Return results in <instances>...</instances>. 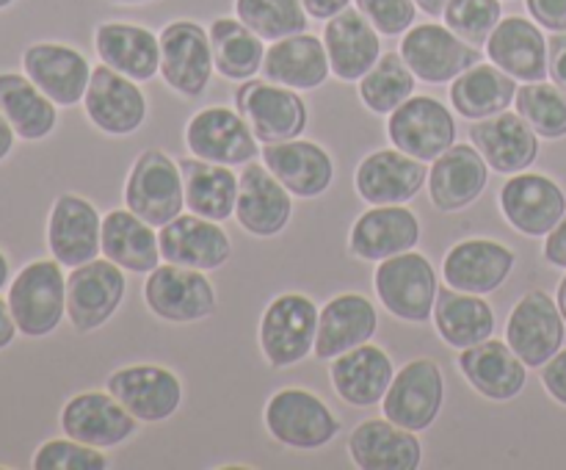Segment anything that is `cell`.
<instances>
[{
    "instance_id": "52a82bcc",
    "label": "cell",
    "mask_w": 566,
    "mask_h": 470,
    "mask_svg": "<svg viewBox=\"0 0 566 470\" xmlns=\"http://www.w3.org/2000/svg\"><path fill=\"white\" fill-rule=\"evenodd\" d=\"M398 53L403 55L415 77L423 83L457 81L464 70L481 61L479 48L464 42L448 25H437V22H420V25L409 28L403 33Z\"/></svg>"
},
{
    "instance_id": "9c48e42d",
    "label": "cell",
    "mask_w": 566,
    "mask_h": 470,
    "mask_svg": "<svg viewBox=\"0 0 566 470\" xmlns=\"http://www.w3.org/2000/svg\"><path fill=\"white\" fill-rule=\"evenodd\" d=\"M387 136L396 149L431 164L457 144V122L440 100L418 94L392 111L387 119Z\"/></svg>"
},
{
    "instance_id": "5bb4252c",
    "label": "cell",
    "mask_w": 566,
    "mask_h": 470,
    "mask_svg": "<svg viewBox=\"0 0 566 470\" xmlns=\"http://www.w3.org/2000/svg\"><path fill=\"white\" fill-rule=\"evenodd\" d=\"M186 144L197 158L210 164L241 166L258 158V136L249 122L232 108H205L191 116L186 127Z\"/></svg>"
},
{
    "instance_id": "d590c367",
    "label": "cell",
    "mask_w": 566,
    "mask_h": 470,
    "mask_svg": "<svg viewBox=\"0 0 566 470\" xmlns=\"http://www.w3.org/2000/svg\"><path fill=\"white\" fill-rule=\"evenodd\" d=\"M329 374L343 401L352 407H374L385 398L396 368L385 348L363 343V346L335 357Z\"/></svg>"
},
{
    "instance_id": "11a10c76",
    "label": "cell",
    "mask_w": 566,
    "mask_h": 470,
    "mask_svg": "<svg viewBox=\"0 0 566 470\" xmlns=\"http://www.w3.org/2000/svg\"><path fill=\"white\" fill-rule=\"evenodd\" d=\"M17 332L20 330H17V321H14V315H11L9 299H0V352L11 346V341H14Z\"/></svg>"
},
{
    "instance_id": "d4e9b609",
    "label": "cell",
    "mask_w": 566,
    "mask_h": 470,
    "mask_svg": "<svg viewBox=\"0 0 566 470\" xmlns=\"http://www.w3.org/2000/svg\"><path fill=\"white\" fill-rule=\"evenodd\" d=\"M326 55L332 75L340 81H363L381 55L379 31L359 9H343L324 28Z\"/></svg>"
},
{
    "instance_id": "8fae6325",
    "label": "cell",
    "mask_w": 566,
    "mask_h": 470,
    "mask_svg": "<svg viewBox=\"0 0 566 470\" xmlns=\"http://www.w3.org/2000/svg\"><path fill=\"white\" fill-rule=\"evenodd\" d=\"M160 39V75L182 97H202L213 75L210 33L191 20L169 22Z\"/></svg>"
},
{
    "instance_id": "bcb514c9",
    "label": "cell",
    "mask_w": 566,
    "mask_h": 470,
    "mask_svg": "<svg viewBox=\"0 0 566 470\" xmlns=\"http://www.w3.org/2000/svg\"><path fill=\"white\" fill-rule=\"evenodd\" d=\"M442 20L457 36L481 48L503 20V6L501 0H448Z\"/></svg>"
},
{
    "instance_id": "5b68a950",
    "label": "cell",
    "mask_w": 566,
    "mask_h": 470,
    "mask_svg": "<svg viewBox=\"0 0 566 470\" xmlns=\"http://www.w3.org/2000/svg\"><path fill=\"white\" fill-rule=\"evenodd\" d=\"M376 293L387 313L396 318L423 324L434 315L437 302V271L429 258L420 252H401L396 258L381 260L376 269Z\"/></svg>"
},
{
    "instance_id": "836d02e7",
    "label": "cell",
    "mask_w": 566,
    "mask_h": 470,
    "mask_svg": "<svg viewBox=\"0 0 566 470\" xmlns=\"http://www.w3.org/2000/svg\"><path fill=\"white\" fill-rule=\"evenodd\" d=\"M94 50L111 70L130 81H153L160 72V39L133 22H103L94 31Z\"/></svg>"
},
{
    "instance_id": "ba28073f",
    "label": "cell",
    "mask_w": 566,
    "mask_h": 470,
    "mask_svg": "<svg viewBox=\"0 0 566 470\" xmlns=\"http://www.w3.org/2000/svg\"><path fill=\"white\" fill-rule=\"evenodd\" d=\"M147 307L169 324H193L216 310V291L205 271L166 263L149 271L144 282Z\"/></svg>"
},
{
    "instance_id": "f907efd6",
    "label": "cell",
    "mask_w": 566,
    "mask_h": 470,
    "mask_svg": "<svg viewBox=\"0 0 566 470\" xmlns=\"http://www.w3.org/2000/svg\"><path fill=\"white\" fill-rule=\"evenodd\" d=\"M542 382H545L547 393L566 407V348L553 354V357L542 365Z\"/></svg>"
},
{
    "instance_id": "4dcf8cb0",
    "label": "cell",
    "mask_w": 566,
    "mask_h": 470,
    "mask_svg": "<svg viewBox=\"0 0 566 470\" xmlns=\"http://www.w3.org/2000/svg\"><path fill=\"white\" fill-rule=\"evenodd\" d=\"M420 241V221L403 205H374L352 227V252L359 260H387Z\"/></svg>"
},
{
    "instance_id": "f5cc1de1",
    "label": "cell",
    "mask_w": 566,
    "mask_h": 470,
    "mask_svg": "<svg viewBox=\"0 0 566 470\" xmlns=\"http://www.w3.org/2000/svg\"><path fill=\"white\" fill-rule=\"evenodd\" d=\"M545 258L551 260L553 265L558 269H566V213L564 219L547 232V241H545Z\"/></svg>"
},
{
    "instance_id": "3957f363",
    "label": "cell",
    "mask_w": 566,
    "mask_h": 470,
    "mask_svg": "<svg viewBox=\"0 0 566 470\" xmlns=\"http://www.w3.org/2000/svg\"><path fill=\"white\" fill-rule=\"evenodd\" d=\"M318 307L304 293H282L260 318V348L271 368H291L315 348Z\"/></svg>"
},
{
    "instance_id": "603a6c76",
    "label": "cell",
    "mask_w": 566,
    "mask_h": 470,
    "mask_svg": "<svg viewBox=\"0 0 566 470\" xmlns=\"http://www.w3.org/2000/svg\"><path fill=\"white\" fill-rule=\"evenodd\" d=\"M219 224L221 221L205 219V216L180 213L169 224L160 227V258L166 263L188 265V269L199 271L221 269L230 260L232 243Z\"/></svg>"
},
{
    "instance_id": "7402d4cb",
    "label": "cell",
    "mask_w": 566,
    "mask_h": 470,
    "mask_svg": "<svg viewBox=\"0 0 566 470\" xmlns=\"http://www.w3.org/2000/svg\"><path fill=\"white\" fill-rule=\"evenodd\" d=\"M293 216L291 191L269 171V166L252 164L241 171L238 180L235 219L247 232L258 238L280 236Z\"/></svg>"
},
{
    "instance_id": "44dd1931",
    "label": "cell",
    "mask_w": 566,
    "mask_h": 470,
    "mask_svg": "<svg viewBox=\"0 0 566 470\" xmlns=\"http://www.w3.org/2000/svg\"><path fill=\"white\" fill-rule=\"evenodd\" d=\"M22 70L55 105H64V108L81 103L92 81V66L86 55L59 42H36L25 48Z\"/></svg>"
},
{
    "instance_id": "6da1fadb",
    "label": "cell",
    "mask_w": 566,
    "mask_h": 470,
    "mask_svg": "<svg viewBox=\"0 0 566 470\" xmlns=\"http://www.w3.org/2000/svg\"><path fill=\"white\" fill-rule=\"evenodd\" d=\"M9 307L25 337L55 332L66 313V276L59 260H33L11 280Z\"/></svg>"
},
{
    "instance_id": "e0dca14e",
    "label": "cell",
    "mask_w": 566,
    "mask_h": 470,
    "mask_svg": "<svg viewBox=\"0 0 566 470\" xmlns=\"http://www.w3.org/2000/svg\"><path fill=\"white\" fill-rule=\"evenodd\" d=\"M83 105H86V116L92 119V125L111 136L136 133L147 119V100H144L138 83L111 70L108 64L92 70Z\"/></svg>"
},
{
    "instance_id": "6f0895ef",
    "label": "cell",
    "mask_w": 566,
    "mask_h": 470,
    "mask_svg": "<svg viewBox=\"0 0 566 470\" xmlns=\"http://www.w3.org/2000/svg\"><path fill=\"white\" fill-rule=\"evenodd\" d=\"M415 3H418V9L423 11V14H429V17H440L442 11H446L448 0H415Z\"/></svg>"
},
{
    "instance_id": "db71d44e",
    "label": "cell",
    "mask_w": 566,
    "mask_h": 470,
    "mask_svg": "<svg viewBox=\"0 0 566 470\" xmlns=\"http://www.w3.org/2000/svg\"><path fill=\"white\" fill-rule=\"evenodd\" d=\"M302 3L313 20H332V17L340 14L343 9H348L352 0H302Z\"/></svg>"
},
{
    "instance_id": "8d00e7d4",
    "label": "cell",
    "mask_w": 566,
    "mask_h": 470,
    "mask_svg": "<svg viewBox=\"0 0 566 470\" xmlns=\"http://www.w3.org/2000/svg\"><path fill=\"white\" fill-rule=\"evenodd\" d=\"M434 326L448 346L464 352L490 341L495 332V313L479 293H464L448 285L437 291Z\"/></svg>"
},
{
    "instance_id": "681fc988",
    "label": "cell",
    "mask_w": 566,
    "mask_h": 470,
    "mask_svg": "<svg viewBox=\"0 0 566 470\" xmlns=\"http://www.w3.org/2000/svg\"><path fill=\"white\" fill-rule=\"evenodd\" d=\"M536 25L553 33H566V0H525Z\"/></svg>"
},
{
    "instance_id": "ee69618b",
    "label": "cell",
    "mask_w": 566,
    "mask_h": 470,
    "mask_svg": "<svg viewBox=\"0 0 566 470\" xmlns=\"http://www.w3.org/2000/svg\"><path fill=\"white\" fill-rule=\"evenodd\" d=\"M235 14L263 42L307 31V9L302 0H235Z\"/></svg>"
},
{
    "instance_id": "277c9868",
    "label": "cell",
    "mask_w": 566,
    "mask_h": 470,
    "mask_svg": "<svg viewBox=\"0 0 566 470\" xmlns=\"http://www.w3.org/2000/svg\"><path fill=\"white\" fill-rule=\"evenodd\" d=\"M125 202L153 227L169 224L186 208L180 164H175L164 149H144L127 175Z\"/></svg>"
},
{
    "instance_id": "f546056e",
    "label": "cell",
    "mask_w": 566,
    "mask_h": 470,
    "mask_svg": "<svg viewBox=\"0 0 566 470\" xmlns=\"http://www.w3.org/2000/svg\"><path fill=\"white\" fill-rule=\"evenodd\" d=\"M348 453L363 470H415L423 462L418 431L392 420H363L348 437Z\"/></svg>"
},
{
    "instance_id": "4316f807",
    "label": "cell",
    "mask_w": 566,
    "mask_h": 470,
    "mask_svg": "<svg viewBox=\"0 0 566 470\" xmlns=\"http://www.w3.org/2000/svg\"><path fill=\"white\" fill-rule=\"evenodd\" d=\"M514 260L517 258L506 243L490 241V238H470V241L457 243L446 254L442 276L457 291L484 296V293L497 291L509 280Z\"/></svg>"
},
{
    "instance_id": "f35d334b",
    "label": "cell",
    "mask_w": 566,
    "mask_h": 470,
    "mask_svg": "<svg viewBox=\"0 0 566 470\" xmlns=\"http://www.w3.org/2000/svg\"><path fill=\"white\" fill-rule=\"evenodd\" d=\"M182 186H186V208L205 219L224 221L235 216L238 180L241 177L224 164H210L202 158L180 160Z\"/></svg>"
},
{
    "instance_id": "b9f144b4",
    "label": "cell",
    "mask_w": 566,
    "mask_h": 470,
    "mask_svg": "<svg viewBox=\"0 0 566 470\" xmlns=\"http://www.w3.org/2000/svg\"><path fill=\"white\" fill-rule=\"evenodd\" d=\"M208 33L210 48H213V64L227 81H249L263 70V39L241 20L219 17Z\"/></svg>"
},
{
    "instance_id": "d6a6232c",
    "label": "cell",
    "mask_w": 566,
    "mask_h": 470,
    "mask_svg": "<svg viewBox=\"0 0 566 470\" xmlns=\"http://www.w3.org/2000/svg\"><path fill=\"white\" fill-rule=\"evenodd\" d=\"M459 368L481 396L492 401H512L528 382V365L503 341H484L459 354Z\"/></svg>"
},
{
    "instance_id": "91938a15",
    "label": "cell",
    "mask_w": 566,
    "mask_h": 470,
    "mask_svg": "<svg viewBox=\"0 0 566 470\" xmlns=\"http://www.w3.org/2000/svg\"><path fill=\"white\" fill-rule=\"evenodd\" d=\"M558 310H562V315H564V321H566V276L562 280V285H558Z\"/></svg>"
},
{
    "instance_id": "1f68e13d",
    "label": "cell",
    "mask_w": 566,
    "mask_h": 470,
    "mask_svg": "<svg viewBox=\"0 0 566 470\" xmlns=\"http://www.w3.org/2000/svg\"><path fill=\"white\" fill-rule=\"evenodd\" d=\"M376 326H379V315L370 299H365L363 293H340L318 315L315 357L335 359L363 346L376 335Z\"/></svg>"
},
{
    "instance_id": "74e56055",
    "label": "cell",
    "mask_w": 566,
    "mask_h": 470,
    "mask_svg": "<svg viewBox=\"0 0 566 470\" xmlns=\"http://www.w3.org/2000/svg\"><path fill=\"white\" fill-rule=\"evenodd\" d=\"M103 254L133 274H149L164 260L155 227L130 208L111 210L103 219Z\"/></svg>"
},
{
    "instance_id": "f1b7e54d",
    "label": "cell",
    "mask_w": 566,
    "mask_h": 470,
    "mask_svg": "<svg viewBox=\"0 0 566 470\" xmlns=\"http://www.w3.org/2000/svg\"><path fill=\"white\" fill-rule=\"evenodd\" d=\"M486 55L514 81H547V39L542 25L525 17H506L486 39Z\"/></svg>"
},
{
    "instance_id": "94428289",
    "label": "cell",
    "mask_w": 566,
    "mask_h": 470,
    "mask_svg": "<svg viewBox=\"0 0 566 470\" xmlns=\"http://www.w3.org/2000/svg\"><path fill=\"white\" fill-rule=\"evenodd\" d=\"M114 3H149V0H114Z\"/></svg>"
},
{
    "instance_id": "c3c4849f",
    "label": "cell",
    "mask_w": 566,
    "mask_h": 470,
    "mask_svg": "<svg viewBox=\"0 0 566 470\" xmlns=\"http://www.w3.org/2000/svg\"><path fill=\"white\" fill-rule=\"evenodd\" d=\"M357 9L374 22L381 36H401L415 25V17H418L415 0H357Z\"/></svg>"
},
{
    "instance_id": "7dc6e473",
    "label": "cell",
    "mask_w": 566,
    "mask_h": 470,
    "mask_svg": "<svg viewBox=\"0 0 566 470\" xmlns=\"http://www.w3.org/2000/svg\"><path fill=\"white\" fill-rule=\"evenodd\" d=\"M33 468L36 470H105L111 468L108 457L99 453V448L86 446L81 440H48L33 453Z\"/></svg>"
},
{
    "instance_id": "4fadbf2b",
    "label": "cell",
    "mask_w": 566,
    "mask_h": 470,
    "mask_svg": "<svg viewBox=\"0 0 566 470\" xmlns=\"http://www.w3.org/2000/svg\"><path fill=\"white\" fill-rule=\"evenodd\" d=\"M564 315L551 293L528 291L506 324V343L528 368H542L564 346Z\"/></svg>"
},
{
    "instance_id": "e575fe53",
    "label": "cell",
    "mask_w": 566,
    "mask_h": 470,
    "mask_svg": "<svg viewBox=\"0 0 566 470\" xmlns=\"http://www.w3.org/2000/svg\"><path fill=\"white\" fill-rule=\"evenodd\" d=\"M329 55H326L324 39L313 33H293V36L276 39L263 59L265 81H274L280 86L307 92L318 88L329 77Z\"/></svg>"
},
{
    "instance_id": "484cf974",
    "label": "cell",
    "mask_w": 566,
    "mask_h": 470,
    "mask_svg": "<svg viewBox=\"0 0 566 470\" xmlns=\"http://www.w3.org/2000/svg\"><path fill=\"white\" fill-rule=\"evenodd\" d=\"M429 182L423 160L401 149H376L359 164L357 191L370 205H403Z\"/></svg>"
},
{
    "instance_id": "8992f818",
    "label": "cell",
    "mask_w": 566,
    "mask_h": 470,
    "mask_svg": "<svg viewBox=\"0 0 566 470\" xmlns=\"http://www.w3.org/2000/svg\"><path fill=\"white\" fill-rule=\"evenodd\" d=\"M238 114L249 122L258 142L276 144L298 138L307 127V105L296 88L274 81H243L235 92Z\"/></svg>"
},
{
    "instance_id": "f6af8a7d",
    "label": "cell",
    "mask_w": 566,
    "mask_h": 470,
    "mask_svg": "<svg viewBox=\"0 0 566 470\" xmlns=\"http://www.w3.org/2000/svg\"><path fill=\"white\" fill-rule=\"evenodd\" d=\"M514 105L542 138L566 136V92L556 83H525L517 88Z\"/></svg>"
},
{
    "instance_id": "60d3db41",
    "label": "cell",
    "mask_w": 566,
    "mask_h": 470,
    "mask_svg": "<svg viewBox=\"0 0 566 470\" xmlns=\"http://www.w3.org/2000/svg\"><path fill=\"white\" fill-rule=\"evenodd\" d=\"M517 81L495 64H475L464 70L457 81L451 83V103L464 119H486L509 105L517 97Z\"/></svg>"
},
{
    "instance_id": "680465c9",
    "label": "cell",
    "mask_w": 566,
    "mask_h": 470,
    "mask_svg": "<svg viewBox=\"0 0 566 470\" xmlns=\"http://www.w3.org/2000/svg\"><path fill=\"white\" fill-rule=\"evenodd\" d=\"M6 285H9V258L0 252V291H3Z\"/></svg>"
},
{
    "instance_id": "83f0119b",
    "label": "cell",
    "mask_w": 566,
    "mask_h": 470,
    "mask_svg": "<svg viewBox=\"0 0 566 470\" xmlns=\"http://www.w3.org/2000/svg\"><path fill=\"white\" fill-rule=\"evenodd\" d=\"M263 164L287 191L304 199L321 197L324 191H329L332 180H335L332 155L321 144L302 142V138L265 144Z\"/></svg>"
},
{
    "instance_id": "cb8c5ba5",
    "label": "cell",
    "mask_w": 566,
    "mask_h": 470,
    "mask_svg": "<svg viewBox=\"0 0 566 470\" xmlns=\"http://www.w3.org/2000/svg\"><path fill=\"white\" fill-rule=\"evenodd\" d=\"M490 182V164L470 144H453L429 169V197L442 213H457L468 208Z\"/></svg>"
},
{
    "instance_id": "ab89813d",
    "label": "cell",
    "mask_w": 566,
    "mask_h": 470,
    "mask_svg": "<svg viewBox=\"0 0 566 470\" xmlns=\"http://www.w3.org/2000/svg\"><path fill=\"white\" fill-rule=\"evenodd\" d=\"M0 111L25 142H42L59 122L53 100L20 72H0Z\"/></svg>"
},
{
    "instance_id": "7c38bea8",
    "label": "cell",
    "mask_w": 566,
    "mask_h": 470,
    "mask_svg": "<svg viewBox=\"0 0 566 470\" xmlns=\"http://www.w3.org/2000/svg\"><path fill=\"white\" fill-rule=\"evenodd\" d=\"M127 280L114 260H88L66 276V315L77 332H94L108 324L122 304Z\"/></svg>"
},
{
    "instance_id": "816d5d0a",
    "label": "cell",
    "mask_w": 566,
    "mask_h": 470,
    "mask_svg": "<svg viewBox=\"0 0 566 470\" xmlns=\"http://www.w3.org/2000/svg\"><path fill=\"white\" fill-rule=\"evenodd\" d=\"M547 72H551L553 83L566 92V33L547 39Z\"/></svg>"
},
{
    "instance_id": "ffe728a7",
    "label": "cell",
    "mask_w": 566,
    "mask_h": 470,
    "mask_svg": "<svg viewBox=\"0 0 566 470\" xmlns=\"http://www.w3.org/2000/svg\"><path fill=\"white\" fill-rule=\"evenodd\" d=\"M61 429L72 440L94 448H114L136 435V418L111 393L86 390L61 409Z\"/></svg>"
},
{
    "instance_id": "7bdbcfd3",
    "label": "cell",
    "mask_w": 566,
    "mask_h": 470,
    "mask_svg": "<svg viewBox=\"0 0 566 470\" xmlns=\"http://www.w3.org/2000/svg\"><path fill=\"white\" fill-rule=\"evenodd\" d=\"M415 92V72L401 53H385L359 81V97L374 114H392Z\"/></svg>"
},
{
    "instance_id": "9a60e30c",
    "label": "cell",
    "mask_w": 566,
    "mask_h": 470,
    "mask_svg": "<svg viewBox=\"0 0 566 470\" xmlns=\"http://www.w3.org/2000/svg\"><path fill=\"white\" fill-rule=\"evenodd\" d=\"M108 393L144 424H158L180 409L182 385L164 365H127L111 374Z\"/></svg>"
},
{
    "instance_id": "d6986e66",
    "label": "cell",
    "mask_w": 566,
    "mask_h": 470,
    "mask_svg": "<svg viewBox=\"0 0 566 470\" xmlns=\"http://www.w3.org/2000/svg\"><path fill=\"white\" fill-rule=\"evenodd\" d=\"M470 142L484 155L490 169L501 175H520L539 158V133L517 111L479 119L470 127Z\"/></svg>"
},
{
    "instance_id": "7a4b0ae2",
    "label": "cell",
    "mask_w": 566,
    "mask_h": 470,
    "mask_svg": "<svg viewBox=\"0 0 566 470\" xmlns=\"http://www.w3.org/2000/svg\"><path fill=\"white\" fill-rule=\"evenodd\" d=\"M265 429L282 446L315 451L335 440L340 420L315 393L304 387H282L265 404Z\"/></svg>"
},
{
    "instance_id": "9f6ffc18",
    "label": "cell",
    "mask_w": 566,
    "mask_h": 470,
    "mask_svg": "<svg viewBox=\"0 0 566 470\" xmlns=\"http://www.w3.org/2000/svg\"><path fill=\"white\" fill-rule=\"evenodd\" d=\"M14 127L9 125V119L3 116V111H0V160L9 158L11 147H14Z\"/></svg>"
},
{
    "instance_id": "2e32d148",
    "label": "cell",
    "mask_w": 566,
    "mask_h": 470,
    "mask_svg": "<svg viewBox=\"0 0 566 470\" xmlns=\"http://www.w3.org/2000/svg\"><path fill=\"white\" fill-rule=\"evenodd\" d=\"M50 254L66 269L88 263L103 252V219L88 199L61 194L48 219Z\"/></svg>"
},
{
    "instance_id": "30bf717a",
    "label": "cell",
    "mask_w": 566,
    "mask_h": 470,
    "mask_svg": "<svg viewBox=\"0 0 566 470\" xmlns=\"http://www.w3.org/2000/svg\"><path fill=\"white\" fill-rule=\"evenodd\" d=\"M446 401V382L434 359H412L392 376L381 407L385 418L409 431H423L440 415Z\"/></svg>"
},
{
    "instance_id": "6125c7cd",
    "label": "cell",
    "mask_w": 566,
    "mask_h": 470,
    "mask_svg": "<svg viewBox=\"0 0 566 470\" xmlns=\"http://www.w3.org/2000/svg\"><path fill=\"white\" fill-rule=\"evenodd\" d=\"M9 6H14V0H0V11L9 9Z\"/></svg>"
},
{
    "instance_id": "ac0fdd59",
    "label": "cell",
    "mask_w": 566,
    "mask_h": 470,
    "mask_svg": "<svg viewBox=\"0 0 566 470\" xmlns=\"http://www.w3.org/2000/svg\"><path fill=\"white\" fill-rule=\"evenodd\" d=\"M501 210L514 230L539 238L564 219L566 194L551 177L520 171L501 188Z\"/></svg>"
}]
</instances>
